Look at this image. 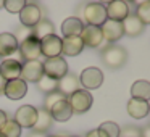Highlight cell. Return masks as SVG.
Returning <instances> with one entry per match:
<instances>
[{"mask_svg":"<svg viewBox=\"0 0 150 137\" xmlns=\"http://www.w3.org/2000/svg\"><path fill=\"white\" fill-rule=\"evenodd\" d=\"M79 79L76 78L74 74H71V73H68V74H65L62 79L58 81V85H57V90L60 92V94H63L65 97H69V95L73 94V92H76L79 87Z\"/></svg>","mask_w":150,"mask_h":137,"instance_id":"obj_18","label":"cell"},{"mask_svg":"<svg viewBox=\"0 0 150 137\" xmlns=\"http://www.w3.org/2000/svg\"><path fill=\"white\" fill-rule=\"evenodd\" d=\"M149 102H144V100H134L131 98L127 102V113H129L131 118L134 119H142L149 114Z\"/></svg>","mask_w":150,"mask_h":137,"instance_id":"obj_23","label":"cell"},{"mask_svg":"<svg viewBox=\"0 0 150 137\" xmlns=\"http://www.w3.org/2000/svg\"><path fill=\"white\" fill-rule=\"evenodd\" d=\"M57 85H58V81H55V79L49 78V76H45V74L37 81V87H39V90L44 92V94H52V92H55Z\"/></svg>","mask_w":150,"mask_h":137,"instance_id":"obj_28","label":"cell"},{"mask_svg":"<svg viewBox=\"0 0 150 137\" xmlns=\"http://www.w3.org/2000/svg\"><path fill=\"white\" fill-rule=\"evenodd\" d=\"M63 98H66V97H65L63 94H60L58 90L52 92V94H47V97H45V102H44V108H42V110H45V111H50V108H52L53 105L57 103V102L63 100Z\"/></svg>","mask_w":150,"mask_h":137,"instance_id":"obj_30","label":"cell"},{"mask_svg":"<svg viewBox=\"0 0 150 137\" xmlns=\"http://www.w3.org/2000/svg\"><path fill=\"white\" fill-rule=\"evenodd\" d=\"M40 55L45 58H55L62 55V39L57 34L40 40Z\"/></svg>","mask_w":150,"mask_h":137,"instance_id":"obj_13","label":"cell"},{"mask_svg":"<svg viewBox=\"0 0 150 137\" xmlns=\"http://www.w3.org/2000/svg\"><path fill=\"white\" fill-rule=\"evenodd\" d=\"M4 2L5 0H0V8H4Z\"/></svg>","mask_w":150,"mask_h":137,"instance_id":"obj_37","label":"cell"},{"mask_svg":"<svg viewBox=\"0 0 150 137\" xmlns=\"http://www.w3.org/2000/svg\"><path fill=\"white\" fill-rule=\"evenodd\" d=\"M36 119H37V108H34L33 105H23L16 110L13 121L23 129V127H33L36 124Z\"/></svg>","mask_w":150,"mask_h":137,"instance_id":"obj_10","label":"cell"},{"mask_svg":"<svg viewBox=\"0 0 150 137\" xmlns=\"http://www.w3.org/2000/svg\"><path fill=\"white\" fill-rule=\"evenodd\" d=\"M53 137H60V136H53Z\"/></svg>","mask_w":150,"mask_h":137,"instance_id":"obj_38","label":"cell"},{"mask_svg":"<svg viewBox=\"0 0 150 137\" xmlns=\"http://www.w3.org/2000/svg\"><path fill=\"white\" fill-rule=\"evenodd\" d=\"M66 100H68L73 113H86L92 107V95L89 90H84V89H78L69 97H66Z\"/></svg>","mask_w":150,"mask_h":137,"instance_id":"obj_3","label":"cell"},{"mask_svg":"<svg viewBox=\"0 0 150 137\" xmlns=\"http://www.w3.org/2000/svg\"><path fill=\"white\" fill-rule=\"evenodd\" d=\"M79 84L82 85L84 90H92V89H98L103 82V73L102 69L95 68V66H89L79 76Z\"/></svg>","mask_w":150,"mask_h":137,"instance_id":"obj_5","label":"cell"},{"mask_svg":"<svg viewBox=\"0 0 150 137\" xmlns=\"http://www.w3.org/2000/svg\"><path fill=\"white\" fill-rule=\"evenodd\" d=\"M49 113H50V116H52V119L60 121V123H65V121H68L69 118L73 116V110H71V107H69L66 98L57 102V103L50 108Z\"/></svg>","mask_w":150,"mask_h":137,"instance_id":"obj_16","label":"cell"},{"mask_svg":"<svg viewBox=\"0 0 150 137\" xmlns=\"http://www.w3.org/2000/svg\"><path fill=\"white\" fill-rule=\"evenodd\" d=\"M53 34H55V26H53V23L49 21L47 18L45 20H40L39 23L31 29V36H33L34 39H37L39 42L42 39H45V37H49V36H53Z\"/></svg>","mask_w":150,"mask_h":137,"instance_id":"obj_22","label":"cell"},{"mask_svg":"<svg viewBox=\"0 0 150 137\" xmlns=\"http://www.w3.org/2000/svg\"><path fill=\"white\" fill-rule=\"evenodd\" d=\"M84 28V23H82L79 18L71 16V18H66L62 24V32L65 37H79L81 36V31Z\"/></svg>","mask_w":150,"mask_h":137,"instance_id":"obj_21","label":"cell"},{"mask_svg":"<svg viewBox=\"0 0 150 137\" xmlns=\"http://www.w3.org/2000/svg\"><path fill=\"white\" fill-rule=\"evenodd\" d=\"M105 11H107V20L123 23V20L129 15V4L124 0H111L105 5Z\"/></svg>","mask_w":150,"mask_h":137,"instance_id":"obj_9","label":"cell"},{"mask_svg":"<svg viewBox=\"0 0 150 137\" xmlns=\"http://www.w3.org/2000/svg\"><path fill=\"white\" fill-rule=\"evenodd\" d=\"M52 116H50L49 111L45 110H37V119H36V124L33 126L34 132H40L44 134L47 129H50V126H52Z\"/></svg>","mask_w":150,"mask_h":137,"instance_id":"obj_25","label":"cell"},{"mask_svg":"<svg viewBox=\"0 0 150 137\" xmlns=\"http://www.w3.org/2000/svg\"><path fill=\"white\" fill-rule=\"evenodd\" d=\"M24 5H26L24 0H5L4 2L5 10H8L10 13H18V15H20V11L23 10Z\"/></svg>","mask_w":150,"mask_h":137,"instance_id":"obj_31","label":"cell"},{"mask_svg":"<svg viewBox=\"0 0 150 137\" xmlns=\"http://www.w3.org/2000/svg\"><path fill=\"white\" fill-rule=\"evenodd\" d=\"M26 92H28V84L21 78L5 82L4 94L7 95V98H10V100H20V98H23L24 95H26Z\"/></svg>","mask_w":150,"mask_h":137,"instance_id":"obj_14","label":"cell"},{"mask_svg":"<svg viewBox=\"0 0 150 137\" xmlns=\"http://www.w3.org/2000/svg\"><path fill=\"white\" fill-rule=\"evenodd\" d=\"M81 40L84 47H91V49H97L103 44V36H102V29L98 26H89L86 24L81 31Z\"/></svg>","mask_w":150,"mask_h":137,"instance_id":"obj_11","label":"cell"},{"mask_svg":"<svg viewBox=\"0 0 150 137\" xmlns=\"http://www.w3.org/2000/svg\"><path fill=\"white\" fill-rule=\"evenodd\" d=\"M121 24H123L124 34H126V36H131V37H136V36H139V34H142L144 28H145L136 15H131V13L124 18Z\"/></svg>","mask_w":150,"mask_h":137,"instance_id":"obj_20","label":"cell"},{"mask_svg":"<svg viewBox=\"0 0 150 137\" xmlns=\"http://www.w3.org/2000/svg\"><path fill=\"white\" fill-rule=\"evenodd\" d=\"M42 65H44V74L55 79V81H60L65 74H68V63L62 55L55 56V58H47Z\"/></svg>","mask_w":150,"mask_h":137,"instance_id":"obj_2","label":"cell"},{"mask_svg":"<svg viewBox=\"0 0 150 137\" xmlns=\"http://www.w3.org/2000/svg\"><path fill=\"white\" fill-rule=\"evenodd\" d=\"M7 119H8L7 113H5L4 110H0V129H2V126H4L5 123H7Z\"/></svg>","mask_w":150,"mask_h":137,"instance_id":"obj_34","label":"cell"},{"mask_svg":"<svg viewBox=\"0 0 150 137\" xmlns=\"http://www.w3.org/2000/svg\"><path fill=\"white\" fill-rule=\"evenodd\" d=\"M84 50L81 37H65L62 39V53L66 56H76Z\"/></svg>","mask_w":150,"mask_h":137,"instance_id":"obj_19","label":"cell"},{"mask_svg":"<svg viewBox=\"0 0 150 137\" xmlns=\"http://www.w3.org/2000/svg\"><path fill=\"white\" fill-rule=\"evenodd\" d=\"M120 137H140V129L132 127V126H127L120 132Z\"/></svg>","mask_w":150,"mask_h":137,"instance_id":"obj_32","label":"cell"},{"mask_svg":"<svg viewBox=\"0 0 150 137\" xmlns=\"http://www.w3.org/2000/svg\"><path fill=\"white\" fill-rule=\"evenodd\" d=\"M4 89H5V79L0 76V95L4 94Z\"/></svg>","mask_w":150,"mask_h":137,"instance_id":"obj_35","label":"cell"},{"mask_svg":"<svg viewBox=\"0 0 150 137\" xmlns=\"http://www.w3.org/2000/svg\"><path fill=\"white\" fill-rule=\"evenodd\" d=\"M40 20H42V10L37 4H26L20 11V21L24 28L33 29Z\"/></svg>","mask_w":150,"mask_h":137,"instance_id":"obj_6","label":"cell"},{"mask_svg":"<svg viewBox=\"0 0 150 137\" xmlns=\"http://www.w3.org/2000/svg\"><path fill=\"white\" fill-rule=\"evenodd\" d=\"M86 137H105V136L98 129H92V131H89V132H87V136H86Z\"/></svg>","mask_w":150,"mask_h":137,"instance_id":"obj_33","label":"cell"},{"mask_svg":"<svg viewBox=\"0 0 150 137\" xmlns=\"http://www.w3.org/2000/svg\"><path fill=\"white\" fill-rule=\"evenodd\" d=\"M131 95H132L134 100L149 102V98H150V82L145 81V79L136 81L132 84V87H131Z\"/></svg>","mask_w":150,"mask_h":137,"instance_id":"obj_24","label":"cell"},{"mask_svg":"<svg viewBox=\"0 0 150 137\" xmlns=\"http://www.w3.org/2000/svg\"><path fill=\"white\" fill-rule=\"evenodd\" d=\"M102 29V36H103V42L107 44H113V42H118L121 37L124 36V31H123V24L120 21H111V20H107L103 24L100 26Z\"/></svg>","mask_w":150,"mask_h":137,"instance_id":"obj_12","label":"cell"},{"mask_svg":"<svg viewBox=\"0 0 150 137\" xmlns=\"http://www.w3.org/2000/svg\"><path fill=\"white\" fill-rule=\"evenodd\" d=\"M102 60L108 68H121L127 60V52L120 45H110L108 44L103 50H102Z\"/></svg>","mask_w":150,"mask_h":137,"instance_id":"obj_1","label":"cell"},{"mask_svg":"<svg viewBox=\"0 0 150 137\" xmlns=\"http://www.w3.org/2000/svg\"><path fill=\"white\" fill-rule=\"evenodd\" d=\"M29 137H45V136H44V134H40V132H33Z\"/></svg>","mask_w":150,"mask_h":137,"instance_id":"obj_36","label":"cell"},{"mask_svg":"<svg viewBox=\"0 0 150 137\" xmlns=\"http://www.w3.org/2000/svg\"><path fill=\"white\" fill-rule=\"evenodd\" d=\"M136 16L140 20V23H142L144 26L150 23V2H140V4L137 5Z\"/></svg>","mask_w":150,"mask_h":137,"instance_id":"obj_29","label":"cell"},{"mask_svg":"<svg viewBox=\"0 0 150 137\" xmlns=\"http://www.w3.org/2000/svg\"><path fill=\"white\" fill-rule=\"evenodd\" d=\"M97 129L100 131L105 137H120V132H121V127L118 126L115 121H105V123H102Z\"/></svg>","mask_w":150,"mask_h":137,"instance_id":"obj_26","label":"cell"},{"mask_svg":"<svg viewBox=\"0 0 150 137\" xmlns=\"http://www.w3.org/2000/svg\"><path fill=\"white\" fill-rule=\"evenodd\" d=\"M0 137H4V136H2V134H0Z\"/></svg>","mask_w":150,"mask_h":137,"instance_id":"obj_39","label":"cell"},{"mask_svg":"<svg viewBox=\"0 0 150 137\" xmlns=\"http://www.w3.org/2000/svg\"><path fill=\"white\" fill-rule=\"evenodd\" d=\"M84 20L89 26H98L107 21V11H105V5L98 4V2H91L86 5L84 8Z\"/></svg>","mask_w":150,"mask_h":137,"instance_id":"obj_4","label":"cell"},{"mask_svg":"<svg viewBox=\"0 0 150 137\" xmlns=\"http://www.w3.org/2000/svg\"><path fill=\"white\" fill-rule=\"evenodd\" d=\"M21 127L15 123L13 119H7V123L2 126L0 129V134L4 137H21Z\"/></svg>","mask_w":150,"mask_h":137,"instance_id":"obj_27","label":"cell"},{"mask_svg":"<svg viewBox=\"0 0 150 137\" xmlns=\"http://www.w3.org/2000/svg\"><path fill=\"white\" fill-rule=\"evenodd\" d=\"M21 74V63L18 60H4L2 65H0V76L7 81H13V79H18Z\"/></svg>","mask_w":150,"mask_h":137,"instance_id":"obj_15","label":"cell"},{"mask_svg":"<svg viewBox=\"0 0 150 137\" xmlns=\"http://www.w3.org/2000/svg\"><path fill=\"white\" fill-rule=\"evenodd\" d=\"M44 76V65L39 60H33V61H24L21 65V74L20 78L24 82H37Z\"/></svg>","mask_w":150,"mask_h":137,"instance_id":"obj_7","label":"cell"},{"mask_svg":"<svg viewBox=\"0 0 150 137\" xmlns=\"http://www.w3.org/2000/svg\"><path fill=\"white\" fill-rule=\"evenodd\" d=\"M18 50H20V55L23 60L33 61V60H37L40 56V42L34 39L33 36H29L21 40V44L18 45Z\"/></svg>","mask_w":150,"mask_h":137,"instance_id":"obj_8","label":"cell"},{"mask_svg":"<svg viewBox=\"0 0 150 137\" xmlns=\"http://www.w3.org/2000/svg\"><path fill=\"white\" fill-rule=\"evenodd\" d=\"M18 42L16 36L10 32H2L0 34V56H10L18 50Z\"/></svg>","mask_w":150,"mask_h":137,"instance_id":"obj_17","label":"cell"}]
</instances>
